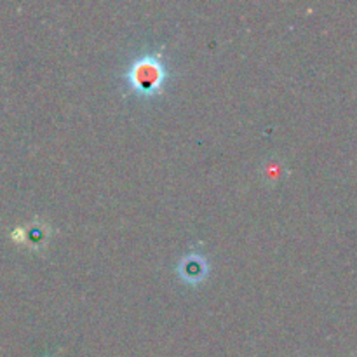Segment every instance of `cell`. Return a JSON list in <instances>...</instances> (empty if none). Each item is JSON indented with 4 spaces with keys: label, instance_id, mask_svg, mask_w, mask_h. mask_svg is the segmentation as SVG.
I'll use <instances>...</instances> for the list:
<instances>
[{
    "label": "cell",
    "instance_id": "obj_1",
    "mask_svg": "<svg viewBox=\"0 0 357 357\" xmlns=\"http://www.w3.org/2000/svg\"><path fill=\"white\" fill-rule=\"evenodd\" d=\"M128 80L136 93L143 96H153L159 93L166 80V68L157 56H139L129 68Z\"/></svg>",
    "mask_w": 357,
    "mask_h": 357
},
{
    "label": "cell",
    "instance_id": "obj_2",
    "mask_svg": "<svg viewBox=\"0 0 357 357\" xmlns=\"http://www.w3.org/2000/svg\"><path fill=\"white\" fill-rule=\"evenodd\" d=\"M206 274V264L199 257H188L181 261V275L185 281L197 282L202 281Z\"/></svg>",
    "mask_w": 357,
    "mask_h": 357
}]
</instances>
